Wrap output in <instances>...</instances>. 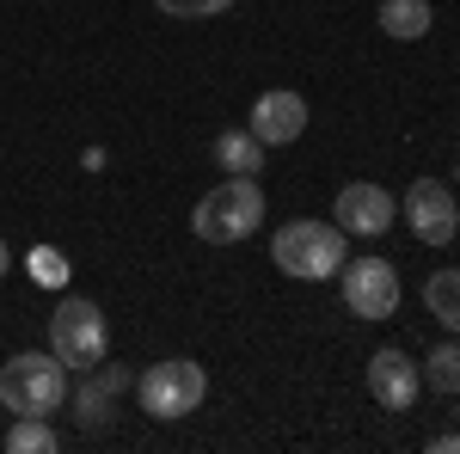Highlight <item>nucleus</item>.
<instances>
[{
    "label": "nucleus",
    "mask_w": 460,
    "mask_h": 454,
    "mask_svg": "<svg viewBox=\"0 0 460 454\" xmlns=\"http://www.w3.org/2000/svg\"><path fill=\"white\" fill-rule=\"evenodd\" d=\"M418 369H424V387H436V393H460V344H436Z\"/></svg>",
    "instance_id": "obj_15"
},
{
    "label": "nucleus",
    "mask_w": 460,
    "mask_h": 454,
    "mask_svg": "<svg viewBox=\"0 0 460 454\" xmlns=\"http://www.w3.org/2000/svg\"><path fill=\"white\" fill-rule=\"evenodd\" d=\"M344 227L338 221H288L270 234V264L283 277H301V282H325L344 271Z\"/></svg>",
    "instance_id": "obj_3"
},
{
    "label": "nucleus",
    "mask_w": 460,
    "mask_h": 454,
    "mask_svg": "<svg viewBox=\"0 0 460 454\" xmlns=\"http://www.w3.org/2000/svg\"><path fill=\"white\" fill-rule=\"evenodd\" d=\"M399 215L411 221V234H418L424 245H448L460 234V203H455V191H448L442 178H411Z\"/></svg>",
    "instance_id": "obj_7"
},
{
    "label": "nucleus",
    "mask_w": 460,
    "mask_h": 454,
    "mask_svg": "<svg viewBox=\"0 0 460 454\" xmlns=\"http://www.w3.org/2000/svg\"><path fill=\"white\" fill-rule=\"evenodd\" d=\"M49 350L68 362V369H99L111 350V325L105 314H99V301H80V295H68L56 314H49Z\"/></svg>",
    "instance_id": "obj_5"
},
{
    "label": "nucleus",
    "mask_w": 460,
    "mask_h": 454,
    "mask_svg": "<svg viewBox=\"0 0 460 454\" xmlns=\"http://www.w3.org/2000/svg\"><path fill=\"white\" fill-rule=\"evenodd\" d=\"M6 449L13 454H56V430H49V418H19L6 430Z\"/></svg>",
    "instance_id": "obj_16"
},
{
    "label": "nucleus",
    "mask_w": 460,
    "mask_h": 454,
    "mask_svg": "<svg viewBox=\"0 0 460 454\" xmlns=\"http://www.w3.org/2000/svg\"><path fill=\"white\" fill-rule=\"evenodd\" d=\"M455 184H460V166H455Z\"/></svg>",
    "instance_id": "obj_21"
},
{
    "label": "nucleus",
    "mask_w": 460,
    "mask_h": 454,
    "mask_svg": "<svg viewBox=\"0 0 460 454\" xmlns=\"http://www.w3.org/2000/svg\"><path fill=\"white\" fill-rule=\"evenodd\" d=\"M0 405L19 418H49L68 405V362L56 350H19L0 369Z\"/></svg>",
    "instance_id": "obj_1"
},
{
    "label": "nucleus",
    "mask_w": 460,
    "mask_h": 454,
    "mask_svg": "<svg viewBox=\"0 0 460 454\" xmlns=\"http://www.w3.org/2000/svg\"><path fill=\"white\" fill-rule=\"evenodd\" d=\"M166 19H215V13H227L234 0H154Z\"/></svg>",
    "instance_id": "obj_18"
},
{
    "label": "nucleus",
    "mask_w": 460,
    "mask_h": 454,
    "mask_svg": "<svg viewBox=\"0 0 460 454\" xmlns=\"http://www.w3.org/2000/svg\"><path fill=\"white\" fill-rule=\"evenodd\" d=\"M368 393H375L381 412H411L418 393H424V369H418L399 344L375 350V356H368Z\"/></svg>",
    "instance_id": "obj_8"
},
{
    "label": "nucleus",
    "mask_w": 460,
    "mask_h": 454,
    "mask_svg": "<svg viewBox=\"0 0 460 454\" xmlns=\"http://www.w3.org/2000/svg\"><path fill=\"white\" fill-rule=\"evenodd\" d=\"M190 227H197V240H203V245H240V240H252V234L264 227V191H258V178H234V173H227L209 197H197Z\"/></svg>",
    "instance_id": "obj_2"
},
{
    "label": "nucleus",
    "mask_w": 460,
    "mask_h": 454,
    "mask_svg": "<svg viewBox=\"0 0 460 454\" xmlns=\"http://www.w3.org/2000/svg\"><path fill=\"white\" fill-rule=\"evenodd\" d=\"M332 215H338V227H344V234L375 240V234H387V227H393V191L368 184V178H356V184H344V191H338Z\"/></svg>",
    "instance_id": "obj_10"
},
{
    "label": "nucleus",
    "mask_w": 460,
    "mask_h": 454,
    "mask_svg": "<svg viewBox=\"0 0 460 454\" xmlns=\"http://www.w3.org/2000/svg\"><path fill=\"white\" fill-rule=\"evenodd\" d=\"M25 264H31V282H37V289H68V258H62L56 245H37Z\"/></svg>",
    "instance_id": "obj_17"
},
{
    "label": "nucleus",
    "mask_w": 460,
    "mask_h": 454,
    "mask_svg": "<svg viewBox=\"0 0 460 454\" xmlns=\"http://www.w3.org/2000/svg\"><path fill=\"white\" fill-rule=\"evenodd\" d=\"M129 387V369H99V381H80L68 387L74 399V418H80V430H105L111 423V399Z\"/></svg>",
    "instance_id": "obj_11"
},
{
    "label": "nucleus",
    "mask_w": 460,
    "mask_h": 454,
    "mask_svg": "<svg viewBox=\"0 0 460 454\" xmlns=\"http://www.w3.org/2000/svg\"><path fill=\"white\" fill-rule=\"evenodd\" d=\"M215 166L234 178H258V166H264V141L252 136V129H221L215 136Z\"/></svg>",
    "instance_id": "obj_12"
},
{
    "label": "nucleus",
    "mask_w": 460,
    "mask_h": 454,
    "mask_svg": "<svg viewBox=\"0 0 460 454\" xmlns=\"http://www.w3.org/2000/svg\"><path fill=\"white\" fill-rule=\"evenodd\" d=\"M436 25V6L429 0H381V31L399 37V43H418Z\"/></svg>",
    "instance_id": "obj_13"
},
{
    "label": "nucleus",
    "mask_w": 460,
    "mask_h": 454,
    "mask_svg": "<svg viewBox=\"0 0 460 454\" xmlns=\"http://www.w3.org/2000/svg\"><path fill=\"white\" fill-rule=\"evenodd\" d=\"M424 307L442 319V332L460 338V271H436V277L424 282Z\"/></svg>",
    "instance_id": "obj_14"
},
{
    "label": "nucleus",
    "mask_w": 460,
    "mask_h": 454,
    "mask_svg": "<svg viewBox=\"0 0 460 454\" xmlns=\"http://www.w3.org/2000/svg\"><path fill=\"white\" fill-rule=\"evenodd\" d=\"M429 454H460V436H429Z\"/></svg>",
    "instance_id": "obj_19"
},
{
    "label": "nucleus",
    "mask_w": 460,
    "mask_h": 454,
    "mask_svg": "<svg viewBox=\"0 0 460 454\" xmlns=\"http://www.w3.org/2000/svg\"><path fill=\"white\" fill-rule=\"evenodd\" d=\"M6 271H13V252H6V240H0V277H6Z\"/></svg>",
    "instance_id": "obj_20"
},
{
    "label": "nucleus",
    "mask_w": 460,
    "mask_h": 454,
    "mask_svg": "<svg viewBox=\"0 0 460 454\" xmlns=\"http://www.w3.org/2000/svg\"><path fill=\"white\" fill-rule=\"evenodd\" d=\"M344 307L356 319H393L399 314V271L387 258H344Z\"/></svg>",
    "instance_id": "obj_6"
},
{
    "label": "nucleus",
    "mask_w": 460,
    "mask_h": 454,
    "mask_svg": "<svg viewBox=\"0 0 460 454\" xmlns=\"http://www.w3.org/2000/svg\"><path fill=\"white\" fill-rule=\"evenodd\" d=\"M136 393H142L147 418L178 423L209 399V375H203V362H190V356H166V362H154L142 381H136Z\"/></svg>",
    "instance_id": "obj_4"
},
{
    "label": "nucleus",
    "mask_w": 460,
    "mask_h": 454,
    "mask_svg": "<svg viewBox=\"0 0 460 454\" xmlns=\"http://www.w3.org/2000/svg\"><path fill=\"white\" fill-rule=\"evenodd\" d=\"M455 399H460V393H455Z\"/></svg>",
    "instance_id": "obj_22"
},
{
    "label": "nucleus",
    "mask_w": 460,
    "mask_h": 454,
    "mask_svg": "<svg viewBox=\"0 0 460 454\" xmlns=\"http://www.w3.org/2000/svg\"><path fill=\"white\" fill-rule=\"evenodd\" d=\"M246 129L264 141V147H288V141H301V129H307V99L288 93V86H270V93H258Z\"/></svg>",
    "instance_id": "obj_9"
}]
</instances>
